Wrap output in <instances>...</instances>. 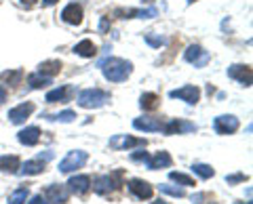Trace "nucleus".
<instances>
[{
    "label": "nucleus",
    "instance_id": "nucleus-34",
    "mask_svg": "<svg viewBox=\"0 0 253 204\" xmlns=\"http://www.w3.org/2000/svg\"><path fill=\"white\" fill-rule=\"evenodd\" d=\"M245 179H247V177H245L243 172H239V175H230V177H226V181H228V183H239V181H245Z\"/></svg>",
    "mask_w": 253,
    "mask_h": 204
},
{
    "label": "nucleus",
    "instance_id": "nucleus-36",
    "mask_svg": "<svg viewBox=\"0 0 253 204\" xmlns=\"http://www.w3.org/2000/svg\"><path fill=\"white\" fill-rule=\"evenodd\" d=\"M6 101V89H4V84H0V103H4Z\"/></svg>",
    "mask_w": 253,
    "mask_h": 204
},
{
    "label": "nucleus",
    "instance_id": "nucleus-12",
    "mask_svg": "<svg viewBox=\"0 0 253 204\" xmlns=\"http://www.w3.org/2000/svg\"><path fill=\"white\" fill-rule=\"evenodd\" d=\"M61 19L68 23V26H81L83 23V6L76 2H70L66 9L61 11Z\"/></svg>",
    "mask_w": 253,
    "mask_h": 204
},
{
    "label": "nucleus",
    "instance_id": "nucleus-35",
    "mask_svg": "<svg viewBox=\"0 0 253 204\" xmlns=\"http://www.w3.org/2000/svg\"><path fill=\"white\" fill-rule=\"evenodd\" d=\"M28 204H49V202H46L44 196H34V198H32Z\"/></svg>",
    "mask_w": 253,
    "mask_h": 204
},
{
    "label": "nucleus",
    "instance_id": "nucleus-19",
    "mask_svg": "<svg viewBox=\"0 0 253 204\" xmlns=\"http://www.w3.org/2000/svg\"><path fill=\"white\" fill-rule=\"evenodd\" d=\"M19 167H21V162H19V158L17 156H0V170L2 172H17L19 170Z\"/></svg>",
    "mask_w": 253,
    "mask_h": 204
},
{
    "label": "nucleus",
    "instance_id": "nucleus-33",
    "mask_svg": "<svg viewBox=\"0 0 253 204\" xmlns=\"http://www.w3.org/2000/svg\"><path fill=\"white\" fill-rule=\"evenodd\" d=\"M131 160H133V162H144V164H148L150 156H148L146 152H133V154H131Z\"/></svg>",
    "mask_w": 253,
    "mask_h": 204
},
{
    "label": "nucleus",
    "instance_id": "nucleus-21",
    "mask_svg": "<svg viewBox=\"0 0 253 204\" xmlns=\"http://www.w3.org/2000/svg\"><path fill=\"white\" fill-rule=\"evenodd\" d=\"M61 72V61H42L41 66H38V74H42V76H49L53 78L55 74H59Z\"/></svg>",
    "mask_w": 253,
    "mask_h": 204
},
{
    "label": "nucleus",
    "instance_id": "nucleus-14",
    "mask_svg": "<svg viewBox=\"0 0 253 204\" xmlns=\"http://www.w3.org/2000/svg\"><path fill=\"white\" fill-rule=\"evenodd\" d=\"M32 112H34V103H30V101H28V103H21V105L11 109V112H9V120L13 124H23L30 118Z\"/></svg>",
    "mask_w": 253,
    "mask_h": 204
},
{
    "label": "nucleus",
    "instance_id": "nucleus-41",
    "mask_svg": "<svg viewBox=\"0 0 253 204\" xmlns=\"http://www.w3.org/2000/svg\"><path fill=\"white\" fill-rule=\"evenodd\" d=\"M150 204H169V202H165V200H154V202H150Z\"/></svg>",
    "mask_w": 253,
    "mask_h": 204
},
{
    "label": "nucleus",
    "instance_id": "nucleus-38",
    "mask_svg": "<svg viewBox=\"0 0 253 204\" xmlns=\"http://www.w3.org/2000/svg\"><path fill=\"white\" fill-rule=\"evenodd\" d=\"M34 2H36V0H21V4L26 6V9H30V6H34Z\"/></svg>",
    "mask_w": 253,
    "mask_h": 204
},
{
    "label": "nucleus",
    "instance_id": "nucleus-30",
    "mask_svg": "<svg viewBox=\"0 0 253 204\" xmlns=\"http://www.w3.org/2000/svg\"><path fill=\"white\" fill-rule=\"evenodd\" d=\"M158 190H161L163 194H167V196H173V198H184V190H181V187H175V185L163 183V185H158Z\"/></svg>",
    "mask_w": 253,
    "mask_h": 204
},
{
    "label": "nucleus",
    "instance_id": "nucleus-2",
    "mask_svg": "<svg viewBox=\"0 0 253 204\" xmlns=\"http://www.w3.org/2000/svg\"><path fill=\"white\" fill-rule=\"evenodd\" d=\"M108 99H110V95L106 91H101V89H86V91H83L81 95H78L76 103L81 107H84V109H97L101 105H106Z\"/></svg>",
    "mask_w": 253,
    "mask_h": 204
},
{
    "label": "nucleus",
    "instance_id": "nucleus-13",
    "mask_svg": "<svg viewBox=\"0 0 253 204\" xmlns=\"http://www.w3.org/2000/svg\"><path fill=\"white\" fill-rule=\"evenodd\" d=\"M163 131L167 133V135H181V133H194L196 124L188 122V120H171L167 124H163Z\"/></svg>",
    "mask_w": 253,
    "mask_h": 204
},
{
    "label": "nucleus",
    "instance_id": "nucleus-31",
    "mask_svg": "<svg viewBox=\"0 0 253 204\" xmlns=\"http://www.w3.org/2000/svg\"><path fill=\"white\" fill-rule=\"evenodd\" d=\"M146 42L150 44V46H154V49H161V46L167 42L163 36H154V34H146Z\"/></svg>",
    "mask_w": 253,
    "mask_h": 204
},
{
    "label": "nucleus",
    "instance_id": "nucleus-15",
    "mask_svg": "<svg viewBox=\"0 0 253 204\" xmlns=\"http://www.w3.org/2000/svg\"><path fill=\"white\" fill-rule=\"evenodd\" d=\"M44 198L51 204H63L68 202V190L63 185H49L44 192Z\"/></svg>",
    "mask_w": 253,
    "mask_h": 204
},
{
    "label": "nucleus",
    "instance_id": "nucleus-28",
    "mask_svg": "<svg viewBox=\"0 0 253 204\" xmlns=\"http://www.w3.org/2000/svg\"><path fill=\"white\" fill-rule=\"evenodd\" d=\"M46 120H57V122H72L76 118V114L72 109H66V112H59V114H44Z\"/></svg>",
    "mask_w": 253,
    "mask_h": 204
},
{
    "label": "nucleus",
    "instance_id": "nucleus-37",
    "mask_svg": "<svg viewBox=\"0 0 253 204\" xmlns=\"http://www.w3.org/2000/svg\"><path fill=\"white\" fill-rule=\"evenodd\" d=\"M203 200H205V194H196V196H192V202H196V204H203Z\"/></svg>",
    "mask_w": 253,
    "mask_h": 204
},
{
    "label": "nucleus",
    "instance_id": "nucleus-11",
    "mask_svg": "<svg viewBox=\"0 0 253 204\" xmlns=\"http://www.w3.org/2000/svg\"><path fill=\"white\" fill-rule=\"evenodd\" d=\"M228 76L239 80L243 86H251L253 82V69L249 66H230L228 68Z\"/></svg>",
    "mask_w": 253,
    "mask_h": 204
},
{
    "label": "nucleus",
    "instance_id": "nucleus-26",
    "mask_svg": "<svg viewBox=\"0 0 253 204\" xmlns=\"http://www.w3.org/2000/svg\"><path fill=\"white\" fill-rule=\"evenodd\" d=\"M28 82H30L32 89H44V86L51 84V78L49 76H42V74H32L28 78Z\"/></svg>",
    "mask_w": 253,
    "mask_h": 204
},
{
    "label": "nucleus",
    "instance_id": "nucleus-8",
    "mask_svg": "<svg viewBox=\"0 0 253 204\" xmlns=\"http://www.w3.org/2000/svg\"><path fill=\"white\" fill-rule=\"evenodd\" d=\"M146 139H135L129 135H114L110 139V147L112 150H131V147H144Z\"/></svg>",
    "mask_w": 253,
    "mask_h": 204
},
{
    "label": "nucleus",
    "instance_id": "nucleus-5",
    "mask_svg": "<svg viewBox=\"0 0 253 204\" xmlns=\"http://www.w3.org/2000/svg\"><path fill=\"white\" fill-rule=\"evenodd\" d=\"M184 59L188 61V64H194V68H203V66H207L211 55L199 44H190L186 49V53H184Z\"/></svg>",
    "mask_w": 253,
    "mask_h": 204
},
{
    "label": "nucleus",
    "instance_id": "nucleus-18",
    "mask_svg": "<svg viewBox=\"0 0 253 204\" xmlns=\"http://www.w3.org/2000/svg\"><path fill=\"white\" fill-rule=\"evenodd\" d=\"M68 185H70V192H74V194H86V192H89V187H91V179L86 177V175H78V177L70 179Z\"/></svg>",
    "mask_w": 253,
    "mask_h": 204
},
{
    "label": "nucleus",
    "instance_id": "nucleus-32",
    "mask_svg": "<svg viewBox=\"0 0 253 204\" xmlns=\"http://www.w3.org/2000/svg\"><path fill=\"white\" fill-rule=\"evenodd\" d=\"M21 76H23V74H21V69H17V72H4V74H2L4 80H9L11 84H17V82L21 80Z\"/></svg>",
    "mask_w": 253,
    "mask_h": 204
},
{
    "label": "nucleus",
    "instance_id": "nucleus-23",
    "mask_svg": "<svg viewBox=\"0 0 253 204\" xmlns=\"http://www.w3.org/2000/svg\"><path fill=\"white\" fill-rule=\"evenodd\" d=\"M74 53L81 55V57H93V55L97 53V49H95V44L89 40V38H84V40H81L74 46Z\"/></svg>",
    "mask_w": 253,
    "mask_h": 204
},
{
    "label": "nucleus",
    "instance_id": "nucleus-22",
    "mask_svg": "<svg viewBox=\"0 0 253 204\" xmlns=\"http://www.w3.org/2000/svg\"><path fill=\"white\" fill-rule=\"evenodd\" d=\"M139 105H141V109H146V112H152V109L161 105V97L154 95V93H144L139 99Z\"/></svg>",
    "mask_w": 253,
    "mask_h": 204
},
{
    "label": "nucleus",
    "instance_id": "nucleus-10",
    "mask_svg": "<svg viewBox=\"0 0 253 204\" xmlns=\"http://www.w3.org/2000/svg\"><path fill=\"white\" fill-rule=\"evenodd\" d=\"M133 129L144 131V133H156V131H163V120L152 118V116H141V118L133 120Z\"/></svg>",
    "mask_w": 253,
    "mask_h": 204
},
{
    "label": "nucleus",
    "instance_id": "nucleus-7",
    "mask_svg": "<svg viewBox=\"0 0 253 204\" xmlns=\"http://www.w3.org/2000/svg\"><path fill=\"white\" fill-rule=\"evenodd\" d=\"M169 97L171 99H181V101H186V103L194 105V103H199V99H201V91L196 89L194 84H186V86H181V89L171 91Z\"/></svg>",
    "mask_w": 253,
    "mask_h": 204
},
{
    "label": "nucleus",
    "instance_id": "nucleus-3",
    "mask_svg": "<svg viewBox=\"0 0 253 204\" xmlns=\"http://www.w3.org/2000/svg\"><path fill=\"white\" fill-rule=\"evenodd\" d=\"M121 179H123V170H116L112 172V175H101L95 179V183H93V190L97 192V194H110V192H114L118 190L123 183H121Z\"/></svg>",
    "mask_w": 253,
    "mask_h": 204
},
{
    "label": "nucleus",
    "instance_id": "nucleus-9",
    "mask_svg": "<svg viewBox=\"0 0 253 204\" xmlns=\"http://www.w3.org/2000/svg\"><path fill=\"white\" fill-rule=\"evenodd\" d=\"M129 192L139 200H150L152 198V194H154L152 185H150L148 181H144V179H131L129 181Z\"/></svg>",
    "mask_w": 253,
    "mask_h": 204
},
{
    "label": "nucleus",
    "instance_id": "nucleus-16",
    "mask_svg": "<svg viewBox=\"0 0 253 204\" xmlns=\"http://www.w3.org/2000/svg\"><path fill=\"white\" fill-rule=\"evenodd\" d=\"M17 139H19V143H23V145H36L38 139H41V129L38 127L23 129V131L17 133Z\"/></svg>",
    "mask_w": 253,
    "mask_h": 204
},
{
    "label": "nucleus",
    "instance_id": "nucleus-1",
    "mask_svg": "<svg viewBox=\"0 0 253 204\" xmlns=\"http://www.w3.org/2000/svg\"><path fill=\"white\" fill-rule=\"evenodd\" d=\"M99 68H101V72H104L106 80H110V82H125L133 72L131 61L118 59V57H110L106 61H101Z\"/></svg>",
    "mask_w": 253,
    "mask_h": 204
},
{
    "label": "nucleus",
    "instance_id": "nucleus-25",
    "mask_svg": "<svg viewBox=\"0 0 253 204\" xmlns=\"http://www.w3.org/2000/svg\"><path fill=\"white\" fill-rule=\"evenodd\" d=\"M192 170H194V175H199L201 179H211L213 175H215V170H213L209 164H203V162L192 164Z\"/></svg>",
    "mask_w": 253,
    "mask_h": 204
},
{
    "label": "nucleus",
    "instance_id": "nucleus-6",
    "mask_svg": "<svg viewBox=\"0 0 253 204\" xmlns=\"http://www.w3.org/2000/svg\"><path fill=\"white\" fill-rule=\"evenodd\" d=\"M213 129H215L217 135H232V133L239 131V118L236 116H217L213 120Z\"/></svg>",
    "mask_w": 253,
    "mask_h": 204
},
{
    "label": "nucleus",
    "instance_id": "nucleus-29",
    "mask_svg": "<svg viewBox=\"0 0 253 204\" xmlns=\"http://www.w3.org/2000/svg\"><path fill=\"white\" fill-rule=\"evenodd\" d=\"M169 179H171V181H175V183H179V185H194V179L190 177V175H186V172L171 170L169 172Z\"/></svg>",
    "mask_w": 253,
    "mask_h": 204
},
{
    "label": "nucleus",
    "instance_id": "nucleus-27",
    "mask_svg": "<svg viewBox=\"0 0 253 204\" xmlns=\"http://www.w3.org/2000/svg\"><path fill=\"white\" fill-rule=\"evenodd\" d=\"M28 194H30V190H28V185H23V187H19V190H15L11 196H9V204H23L28 200Z\"/></svg>",
    "mask_w": 253,
    "mask_h": 204
},
{
    "label": "nucleus",
    "instance_id": "nucleus-42",
    "mask_svg": "<svg viewBox=\"0 0 253 204\" xmlns=\"http://www.w3.org/2000/svg\"><path fill=\"white\" fill-rule=\"evenodd\" d=\"M188 2H194V0H188Z\"/></svg>",
    "mask_w": 253,
    "mask_h": 204
},
{
    "label": "nucleus",
    "instance_id": "nucleus-24",
    "mask_svg": "<svg viewBox=\"0 0 253 204\" xmlns=\"http://www.w3.org/2000/svg\"><path fill=\"white\" fill-rule=\"evenodd\" d=\"M70 93V86H59V89H53L46 93V103H57V101H66Z\"/></svg>",
    "mask_w": 253,
    "mask_h": 204
},
{
    "label": "nucleus",
    "instance_id": "nucleus-17",
    "mask_svg": "<svg viewBox=\"0 0 253 204\" xmlns=\"http://www.w3.org/2000/svg\"><path fill=\"white\" fill-rule=\"evenodd\" d=\"M173 164V158H171V154L169 152H158L154 158H150L146 167L150 170H156V169H169Z\"/></svg>",
    "mask_w": 253,
    "mask_h": 204
},
{
    "label": "nucleus",
    "instance_id": "nucleus-4",
    "mask_svg": "<svg viewBox=\"0 0 253 204\" xmlns=\"http://www.w3.org/2000/svg\"><path fill=\"white\" fill-rule=\"evenodd\" d=\"M86 158H89V154L83 152V150H76V152H70L66 158L59 162V172H72L76 169H83Z\"/></svg>",
    "mask_w": 253,
    "mask_h": 204
},
{
    "label": "nucleus",
    "instance_id": "nucleus-39",
    "mask_svg": "<svg viewBox=\"0 0 253 204\" xmlns=\"http://www.w3.org/2000/svg\"><path fill=\"white\" fill-rule=\"evenodd\" d=\"M55 2H57V0H42V4H44V6H53Z\"/></svg>",
    "mask_w": 253,
    "mask_h": 204
},
{
    "label": "nucleus",
    "instance_id": "nucleus-20",
    "mask_svg": "<svg viewBox=\"0 0 253 204\" xmlns=\"http://www.w3.org/2000/svg\"><path fill=\"white\" fill-rule=\"evenodd\" d=\"M44 170V162L42 160H30L26 162L23 167H19V175H41V172Z\"/></svg>",
    "mask_w": 253,
    "mask_h": 204
},
{
    "label": "nucleus",
    "instance_id": "nucleus-40",
    "mask_svg": "<svg viewBox=\"0 0 253 204\" xmlns=\"http://www.w3.org/2000/svg\"><path fill=\"white\" fill-rule=\"evenodd\" d=\"M99 28H101V32H104V30L108 28V21H106V17H104V19H101V26H99Z\"/></svg>",
    "mask_w": 253,
    "mask_h": 204
}]
</instances>
